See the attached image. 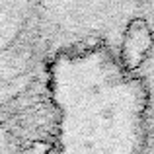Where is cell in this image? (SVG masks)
Returning a JSON list of instances; mask_svg holds the SVG:
<instances>
[{
  "label": "cell",
  "mask_w": 154,
  "mask_h": 154,
  "mask_svg": "<svg viewBox=\"0 0 154 154\" xmlns=\"http://www.w3.org/2000/svg\"><path fill=\"white\" fill-rule=\"evenodd\" d=\"M57 113L53 154H139V88L103 41H86L49 59Z\"/></svg>",
  "instance_id": "1"
},
{
  "label": "cell",
  "mask_w": 154,
  "mask_h": 154,
  "mask_svg": "<svg viewBox=\"0 0 154 154\" xmlns=\"http://www.w3.org/2000/svg\"><path fill=\"white\" fill-rule=\"evenodd\" d=\"M49 53L39 23L20 45L0 53V125L27 148L55 146L57 113L49 92Z\"/></svg>",
  "instance_id": "2"
},
{
  "label": "cell",
  "mask_w": 154,
  "mask_h": 154,
  "mask_svg": "<svg viewBox=\"0 0 154 154\" xmlns=\"http://www.w3.org/2000/svg\"><path fill=\"white\" fill-rule=\"evenodd\" d=\"M37 26V2H0V53L20 45Z\"/></svg>",
  "instance_id": "3"
},
{
  "label": "cell",
  "mask_w": 154,
  "mask_h": 154,
  "mask_svg": "<svg viewBox=\"0 0 154 154\" xmlns=\"http://www.w3.org/2000/svg\"><path fill=\"white\" fill-rule=\"evenodd\" d=\"M152 45V33L144 18H133L127 22L119 43V63L125 70H137L146 59Z\"/></svg>",
  "instance_id": "4"
}]
</instances>
